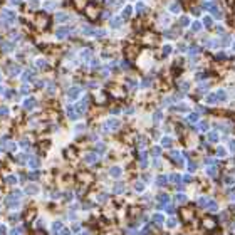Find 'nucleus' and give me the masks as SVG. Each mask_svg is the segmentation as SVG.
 I'll return each instance as SVG.
<instances>
[{
  "instance_id": "nucleus-1",
  "label": "nucleus",
  "mask_w": 235,
  "mask_h": 235,
  "mask_svg": "<svg viewBox=\"0 0 235 235\" xmlns=\"http://www.w3.org/2000/svg\"><path fill=\"white\" fill-rule=\"evenodd\" d=\"M0 235H7V227L4 223H0Z\"/></svg>"
},
{
  "instance_id": "nucleus-2",
  "label": "nucleus",
  "mask_w": 235,
  "mask_h": 235,
  "mask_svg": "<svg viewBox=\"0 0 235 235\" xmlns=\"http://www.w3.org/2000/svg\"><path fill=\"white\" fill-rule=\"evenodd\" d=\"M5 181H7L8 185H14L17 180H15V176H12V175H10V176H7V180H5Z\"/></svg>"
},
{
  "instance_id": "nucleus-3",
  "label": "nucleus",
  "mask_w": 235,
  "mask_h": 235,
  "mask_svg": "<svg viewBox=\"0 0 235 235\" xmlns=\"http://www.w3.org/2000/svg\"><path fill=\"white\" fill-rule=\"evenodd\" d=\"M7 112H8V109H7V108H0V116L7 114Z\"/></svg>"
},
{
  "instance_id": "nucleus-4",
  "label": "nucleus",
  "mask_w": 235,
  "mask_h": 235,
  "mask_svg": "<svg viewBox=\"0 0 235 235\" xmlns=\"http://www.w3.org/2000/svg\"><path fill=\"white\" fill-rule=\"evenodd\" d=\"M20 232H22V230H18V228H15V230H14V232H12V235H22V233H20Z\"/></svg>"
},
{
  "instance_id": "nucleus-5",
  "label": "nucleus",
  "mask_w": 235,
  "mask_h": 235,
  "mask_svg": "<svg viewBox=\"0 0 235 235\" xmlns=\"http://www.w3.org/2000/svg\"><path fill=\"white\" fill-rule=\"evenodd\" d=\"M10 2H12V4H17V2H18V0H10Z\"/></svg>"
},
{
  "instance_id": "nucleus-6",
  "label": "nucleus",
  "mask_w": 235,
  "mask_h": 235,
  "mask_svg": "<svg viewBox=\"0 0 235 235\" xmlns=\"http://www.w3.org/2000/svg\"><path fill=\"white\" fill-rule=\"evenodd\" d=\"M0 81H2V77H0Z\"/></svg>"
}]
</instances>
